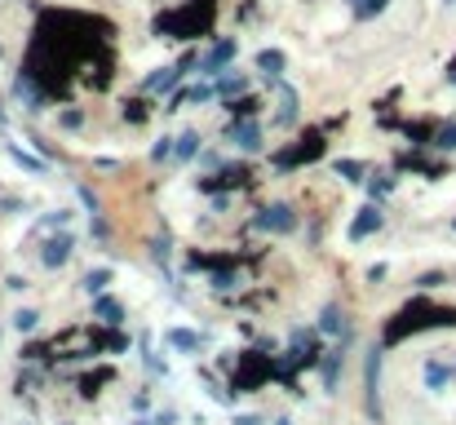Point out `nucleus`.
Returning a JSON list of instances; mask_svg holds the SVG:
<instances>
[{
	"instance_id": "obj_1",
	"label": "nucleus",
	"mask_w": 456,
	"mask_h": 425,
	"mask_svg": "<svg viewBox=\"0 0 456 425\" xmlns=\"http://www.w3.org/2000/svg\"><path fill=\"white\" fill-rule=\"evenodd\" d=\"M253 226H257V231H271V235H289V231L297 226V213H293L289 204H271L266 213L253 217Z\"/></svg>"
},
{
	"instance_id": "obj_2",
	"label": "nucleus",
	"mask_w": 456,
	"mask_h": 425,
	"mask_svg": "<svg viewBox=\"0 0 456 425\" xmlns=\"http://www.w3.org/2000/svg\"><path fill=\"white\" fill-rule=\"evenodd\" d=\"M372 231H381V208H359V217L350 222V240H368Z\"/></svg>"
},
{
	"instance_id": "obj_3",
	"label": "nucleus",
	"mask_w": 456,
	"mask_h": 425,
	"mask_svg": "<svg viewBox=\"0 0 456 425\" xmlns=\"http://www.w3.org/2000/svg\"><path fill=\"white\" fill-rule=\"evenodd\" d=\"M67 257H71V235H53V240H49V249H45V266H49V271H58Z\"/></svg>"
},
{
	"instance_id": "obj_4",
	"label": "nucleus",
	"mask_w": 456,
	"mask_h": 425,
	"mask_svg": "<svg viewBox=\"0 0 456 425\" xmlns=\"http://www.w3.org/2000/svg\"><path fill=\"white\" fill-rule=\"evenodd\" d=\"M319 328H323V332H332V337H346V332H350V328H346V315H341V306H337V301H332V306H323Z\"/></svg>"
},
{
	"instance_id": "obj_5",
	"label": "nucleus",
	"mask_w": 456,
	"mask_h": 425,
	"mask_svg": "<svg viewBox=\"0 0 456 425\" xmlns=\"http://www.w3.org/2000/svg\"><path fill=\"white\" fill-rule=\"evenodd\" d=\"M231 138H235L240 151H262V129H257V125H235Z\"/></svg>"
},
{
	"instance_id": "obj_6",
	"label": "nucleus",
	"mask_w": 456,
	"mask_h": 425,
	"mask_svg": "<svg viewBox=\"0 0 456 425\" xmlns=\"http://www.w3.org/2000/svg\"><path fill=\"white\" fill-rule=\"evenodd\" d=\"M195 155H200V134L186 129L182 138H173V159H177V164H186V159H195Z\"/></svg>"
},
{
	"instance_id": "obj_7",
	"label": "nucleus",
	"mask_w": 456,
	"mask_h": 425,
	"mask_svg": "<svg viewBox=\"0 0 456 425\" xmlns=\"http://www.w3.org/2000/svg\"><path fill=\"white\" fill-rule=\"evenodd\" d=\"M257 67H262L271 80H280V76H284V53H280V49H262V53H257Z\"/></svg>"
},
{
	"instance_id": "obj_8",
	"label": "nucleus",
	"mask_w": 456,
	"mask_h": 425,
	"mask_svg": "<svg viewBox=\"0 0 456 425\" xmlns=\"http://www.w3.org/2000/svg\"><path fill=\"white\" fill-rule=\"evenodd\" d=\"M231 53H235V45H231V40H222V45H217V49L204 58V71H217V67H226V62H231Z\"/></svg>"
},
{
	"instance_id": "obj_9",
	"label": "nucleus",
	"mask_w": 456,
	"mask_h": 425,
	"mask_svg": "<svg viewBox=\"0 0 456 425\" xmlns=\"http://www.w3.org/2000/svg\"><path fill=\"white\" fill-rule=\"evenodd\" d=\"M217 89H208V85H195V89H177L173 94V107H182V102H204V98H213Z\"/></svg>"
},
{
	"instance_id": "obj_10",
	"label": "nucleus",
	"mask_w": 456,
	"mask_h": 425,
	"mask_svg": "<svg viewBox=\"0 0 456 425\" xmlns=\"http://www.w3.org/2000/svg\"><path fill=\"white\" fill-rule=\"evenodd\" d=\"M177 76H182V67H164V71H155L151 80H147V89H151V94H164V89H168Z\"/></svg>"
},
{
	"instance_id": "obj_11",
	"label": "nucleus",
	"mask_w": 456,
	"mask_h": 425,
	"mask_svg": "<svg viewBox=\"0 0 456 425\" xmlns=\"http://www.w3.org/2000/svg\"><path fill=\"white\" fill-rule=\"evenodd\" d=\"M98 315H102L107 323H120V319H125V306H120L116 297H98Z\"/></svg>"
},
{
	"instance_id": "obj_12",
	"label": "nucleus",
	"mask_w": 456,
	"mask_h": 425,
	"mask_svg": "<svg viewBox=\"0 0 456 425\" xmlns=\"http://www.w3.org/2000/svg\"><path fill=\"white\" fill-rule=\"evenodd\" d=\"M297 120V94L289 89L284 98H280V125H293Z\"/></svg>"
},
{
	"instance_id": "obj_13",
	"label": "nucleus",
	"mask_w": 456,
	"mask_h": 425,
	"mask_svg": "<svg viewBox=\"0 0 456 425\" xmlns=\"http://www.w3.org/2000/svg\"><path fill=\"white\" fill-rule=\"evenodd\" d=\"M168 346H173V350H195V346H200V337L177 328V332H168Z\"/></svg>"
},
{
	"instance_id": "obj_14",
	"label": "nucleus",
	"mask_w": 456,
	"mask_h": 425,
	"mask_svg": "<svg viewBox=\"0 0 456 425\" xmlns=\"http://www.w3.org/2000/svg\"><path fill=\"white\" fill-rule=\"evenodd\" d=\"M337 173H346L350 182H363V173H368V168H363V164H354V159H337Z\"/></svg>"
},
{
	"instance_id": "obj_15",
	"label": "nucleus",
	"mask_w": 456,
	"mask_h": 425,
	"mask_svg": "<svg viewBox=\"0 0 456 425\" xmlns=\"http://www.w3.org/2000/svg\"><path fill=\"white\" fill-rule=\"evenodd\" d=\"M13 323H18V332H36L40 315H36V310H18V315H13Z\"/></svg>"
},
{
	"instance_id": "obj_16",
	"label": "nucleus",
	"mask_w": 456,
	"mask_h": 425,
	"mask_svg": "<svg viewBox=\"0 0 456 425\" xmlns=\"http://www.w3.org/2000/svg\"><path fill=\"white\" fill-rule=\"evenodd\" d=\"M386 4H390V0H359V4H354V13H359V18H377Z\"/></svg>"
},
{
	"instance_id": "obj_17",
	"label": "nucleus",
	"mask_w": 456,
	"mask_h": 425,
	"mask_svg": "<svg viewBox=\"0 0 456 425\" xmlns=\"http://www.w3.org/2000/svg\"><path fill=\"white\" fill-rule=\"evenodd\" d=\"M107 283H111V271H94V275L85 280V288H89L94 297H102V288H107Z\"/></svg>"
},
{
	"instance_id": "obj_18",
	"label": "nucleus",
	"mask_w": 456,
	"mask_h": 425,
	"mask_svg": "<svg viewBox=\"0 0 456 425\" xmlns=\"http://www.w3.org/2000/svg\"><path fill=\"white\" fill-rule=\"evenodd\" d=\"M426 381H430V386L439 390V386L448 381V368H444V364H426Z\"/></svg>"
},
{
	"instance_id": "obj_19",
	"label": "nucleus",
	"mask_w": 456,
	"mask_h": 425,
	"mask_svg": "<svg viewBox=\"0 0 456 425\" xmlns=\"http://www.w3.org/2000/svg\"><path fill=\"white\" fill-rule=\"evenodd\" d=\"M439 146H444V151H452L456 146V125H448V129L439 134Z\"/></svg>"
},
{
	"instance_id": "obj_20",
	"label": "nucleus",
	"mask_w": 456,
	"mask_h": 425,
	"mask_svg": "<svg viewBox=\"0 0 456 425\" xmlns=\"http://www.w3.org/2000/svg\"><path fill=\"white\" fill-rule=\"evenodd\" d=\"M354 4H359V0H354Z\"/></svg>"
}]
</instances>
